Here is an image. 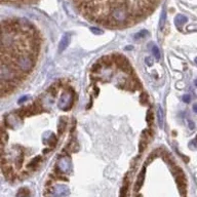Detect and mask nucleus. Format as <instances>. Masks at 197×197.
<instances>
[{"instance_id": "7", "label": "nucleus", "mask_w": 197, "mask_h": 197, "mask_svg": "<svg viewBox=\"0 0 197 197\" xmlns=\"http://www.w3.org/2000/svg\"><path fill=\"white\" fill-rule=\"evenodd\" d=\"M157 118H158V123H159V126L162 127L163 126V111H162V109H161V107H158Z\"/></svg>"}, {"instance_id": "16", "label": "nucleus", "mask_w": 197, "mask_h": 197, "mask_svg": "<svg viewBox=\"0 0 197 197\" xmlns=\"http://www.w3.org/2000/svg\"><path fill=\"white\" fill-rule=\"evenodd\" d=\"M152 117H153V116H152V113L149 112V114L147 115V121H148L150 124H151V122H152Z\"/></svg>"}, {"instance_id": "13", "label": "nucleus", "mask_w": 197, "mask_h": 197, "mask_svg": "<svg viewBox=\"0 0 197 197\" xmlns=\"http://www.w3.org/2000/svg\"><path fill=\"white\" fill-rule=\"evenodd\" d=\"M164 22H165V13H162V14H161V20H160V23H159V25H160V29H162L163 28V25H164Z\"/></svg>"}, {"instance_id": "17", "label": "nucleus", "mask_w": 197, "mask_h": 197, "mask_svg": "<svg viewBox=\"0 0 197 197\" xmlns=\"http://www.w3.org/2000/svg\"><path fill=\"white\" fill-rule=\"evenodd\" d=\"M145 35H147V31H142L140 34L136 35V38H139V37H142V36H145Z\"/></svg>"}, {"instance_id": "8", "label": "nucleus", "mask_w": 197, "mask_h": 197, "mask_svg": "<svg viewBox=\"0 0 197 197\" xmlns=\"http://www.w3.org/2000/svg\"><path fill=\"white\" fill-rule=\"evenodd\" d=\"M17 197H30V192L27 188H21L17 193Z\"/></svg>"}, {"instance_id": "11", "label": "nucleus", "mask_w": 197, "mask_h": 197, "mask_svg": "<svg viewBox=\"0 0 197 197\" xmlns=\"http://www.w3.org/2000/svg\"><path fill=\"white\" fill-rule=\"evenodd\" d=\"M3 2H13V3H30L36 0H2Z\"/></svg>"}, {"instance_id": "19", "label": "nucleus", "mask_w": 197, "mask_h": 197, "mask_svg": "<svg viewBox=\"0 0 197 197\" xmlns=\"http://www.w3.org/2000/svg\"><path fill=\"white\" fill-rule=\"evenodd\" d=\"M190 145H191V146H194V147H197V136H196V138L194 139V141H193L192 143H191Z\"/></svg>"}, {"instance_id": "3", "label": "nucleus", "mask_w": 197, "mask_h": 197, "mask_svg": "<svg viewBox=\"0 0 197 197\" xmlns=\"http://www.w3.org/2000/svg\"><path fill=\"white\" fill-rule=\"evenodd\" d=\"M70 166H71V162H70V159L67 157H62L61 159L59 160V163H58V168L62 172H67L70 169Z\"/></svg>"}, {"instance_id": "2", "label": "nucleus", "mask_w": 197, "mask_h": 197, "mask_svg": "<svg viewBox=\"0 0 197 197\" xmlns=\"http://www.w3.org/2000/svg\"><path fill=\"white\" fill-rule=\"evenodd\" d=\"M72 104H73L72 92H64L59 101V107L63 110L70 109Z\"/></svg>"}, {"instance_id": "4", "label": "nucleus", "mask_w": 197, "mask_h": 197, "mask_svg": "<svg viewBox=\"0 0 197 197\" xmlns=\"http://www.w3.org/2000/svg\"><path fill=\"white\" fill-rule=\"evenodd\" d=\"M69 42H70V34L66 33V34L63 35V37L61 38V41H60V44H59V52H62L67 48V46L69 45Z\"/></svg>"}, {"instance_id": "10", "label": "nucleus", "mask_w": 197, "mask_h": 197, "mask_svg": "<svg viewBox=\"0 0 197 197\" xmlns=\"http://www.w3.org/2000/svg\"><path fill=\"white\" fill-rule=\"evenodd\" d=\"M127 188H128V181L125 180L124 184H123V187L120 191V197H126L127 195Z\"/></svg>"}, {"instance_id": "5", "label": "nucleus", "mask_w": 197, "mask_h": 197, "mask_svg": "<svg viewBox=\"0 0 197 197\" xmlns=\"http://www.w3.org/2000/svg\"><path fill=\"white\" fill-rule=\"evenodd\" d=\"M144 178H145V168L142 169V172H140L138 179H137V183L135 185V190L136 191H138L140 189V187L142 186L143 182H144Z\"/></svg>"}, {"instance_id": "24", "label": "nucleus", "mask_w": 197, "mask_h": 197, "mask_svg": "<svg viewBox=\"0 0 197 197\" xmlns=\"http://www.w3.org/2000/svg\"><path fill=\"white\" fill-rule=\"evenodd\" d=\"M195 63H196V64H197V58L195 59Z\"/></svg>"}, {"instance_id": "1", "label": "nucleus", "mask_w": 197, "mask_h": 197, "mask_svg": "<svg viewBox=\"0 0 197 197\" xmlns=\"http://www.w3.org/2000/svg\"><path fill=\"white\" fill-rule=\"evenodd\" d=\"M86 19L110 28L133 26L153 13L160 0H73Z\"/></svg>"}, {"instance_id": "20", "label": "nucleus", "mask_w": 197, "mask_h": 197, "mask_svg": "<svg viewBox=\"0 0 197 197\" xmlns=\"http://www.w3.org/2000/svg\"><path fill=\"white\" fill-rule=\"evenodd\" d=\"M146 97H147V95H146V94H143L142 95V97H141V101H142V103L144 104L145 102H146Z\"/></svg>"}, {"instance_id": "12", "label": "nucleus", "mask_w": 197, "mask_h": 197, "mask_svg": "<svg viewBox=\"0 0 197 197\" xmlns=\"http://www.w3.org/2000/svg\"><path fill=\"white\" fill-rule=\"evenodd\" d=\"M152 52H153L154 56H155V58H156L157 60L160 59V52H159V49H158L157 46L154 45L153 47H152Z\"/></svg>"}, {"instance_id": "14", "label": "nucleus", "mask_w": 197, "mask_h": 197, "mask_svg": "<svg viewBox=\"0 0 197 197\" xmlns=\"http://www.w3.org/2000/svg\"><path fill=\"white\" fill-rule=\"evenodd\" d=\"M182 100H183V102L184 103H190L191 102V97H190V95H183V98H182Z\"/></svg>"}, {"instance_id": "6", "label": "nucleus", "mask_w": 197, "mask_h": 197, "mask_svg": "<svg viewBox=\"0 0 197 197\" xmlns=\"http://www.w3.org/2000/svg\"><path fill=\"white\" fill-rule=\"evenodd\" d=\"M41 162V156H37L35 157L34 159H33L31 162L28 164V168H31V169H35L37 168L38 165L40 164Z\"/></svg>"}, {"instance_id": "9", "label": "nucleus", "mask_w": 197, "mask_h": 197, "mask_svg": "<svg viewBox=\"0 0 197 197\" xmlns=\"http://www.w3.org/2000/svg\"><path fill=\"white\" fill-rule=\"evenodd\" d=\"M187 21H188L187 17L185 16H178L177 17H176L175 23H176V25H177V26H180V25H184Z\"/></svg>"}, {"instance_id": "18", "label": "nucleus", "mask_w": 197, "mask_h": 197, "mask_svg": "<svg viewBox=\"0 0 197 197\" xmlns=\"http://www.w3.org/2000/svg\"><path fill=\"white\" fill-rule=\"evenodd\" d=\"M27 98H28V97H27V95H26V97H22V98H21V100H19V102H17V103H19V104H22L23 102H25Z\"/></svg>"}, {"instance_id": "22", "label": "nucleus", "mask_w": 197, "mask_h": 197, "mask_svg": "<svg viewBox=\"0 0 197 197\" xmlns=\"http://www.w3.org/2000/svg\"><path fill=\"white\" fill-rule=\"evenodd\" d=\"M193 111L195 113H197V104H195V105L193 106Z\"/></svg>"}, {"instance_id": "15", "label": "nucleus", "mask_w": 197, "mask_h": 197, "mask_svg": "<svg viewBox=\"0 0 197 197\" xmlns=\"http://www.w3.org/2000/svg\"><path fill=\"white\" fill-rule=\"evenodd\" d=\"M145 62H146V64H147L148 66L153 65V60H152V58H150V56H147V58L145 59Z\"/></svg>"}, {"instance_id": "23", "label": "nucleus", "mask_w": 197, "mask_h": 197, "mask_svg": "<svg viewBox=\"0 0 197 197\" xmlns=\"http://www.w3.org/2000/svg\"><path fill=\"white\" fill-rule=\"evenodd\" d=\"M194 84H195V86L197 87V78H196L195 80H194Z\"/></svg>"}, {"instance_id": "21", "label": "nucleus", "mask_w": 197, "mask_h": 197, "mask_svg": "<svg viewBox=\"0 0 197 197\" xmlns=\"http://www.w3.org/2000/svg\"><path fill=\"white\" fill-rule=\"evenodd\" d=\"M91 31L95 32V34H98V33H101L100 30H98V29H95V28H91Z\"/></svg>"}]
</instances>
